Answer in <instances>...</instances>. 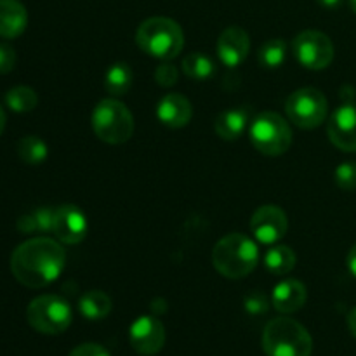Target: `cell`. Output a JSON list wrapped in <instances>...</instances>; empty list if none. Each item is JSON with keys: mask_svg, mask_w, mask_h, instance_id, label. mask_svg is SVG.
<instances>
[{"mask_svg": "<svg viewBox=\"0 0 356 356\" xmlns=\"http://www.w3.org/2000/svg\"><path fill=\"white\" fill-rule=\"evenodd\" d=\"M66 264V252L56 240L47 236L30 238L10 256V271L28 289L47 287L58 280Z\"/></svg>", "mask_w": 356, "mask_h": 356, "instance_id": "obj_1", "label": "cell"}, {"mask_svg": "<svg viewBox=\"0 0 356 356\" xmlns=\"http://www.w3.org/2000/svg\"><path fill=\"white\" fill-rule=\"evenodd\" d=\"M212 263L222 277L238 280L256 270L259 263V249L249 236L242 233H229L214 245Z\"/></svg>", "mask_w": 356, "mask_h": 356, "instance_id": "obj_2", "label": "cell"}, {"mask_svg": "<svg viewBox=\"0 0 356 356\" xmlns=\"http://www.w3.org/2000/svg\"><path fill=\"white\" fill-rule=\"evenodd\" d=\"M136 44L146 54L170 61L177 58L184 47V35L179 24L170 17H149L139 24L136 31Z\"/></svg>", "mask_w": 356, "mask_h": 356, "instance_id": "obj_3", "label": "cell"}, {"mask_svg": "<svg viewBox=\"0 0 356 356\" xmlns=\"http://www.w3.org/2000/svg\"><path fill=\"white\" fill-rule=\"evenodd\" d=\"M263 350L268 356H312L313 339L301 323L280 316L264 327Z\"/></svg>", "mask_w": 356, "mask_h": 356, "instance_id": "obj_4", "label": "cell"}, {"mask_svg": "<svg viewBox=\"0 0 356 356\" xmlns=\"http://www.w3.org/2000/svg\"><path fill=\"white\" fill-rule=\"evenodd\" d=\"M92 131L108 145H122L134 132V117L124 103L117 99L99 101L92 111Z\"/></svg>", "mask_w": 356, "mask_h": 356, "instance_id": "obj_5", "label": "cell"}, {"mask_svg": "<svg viewBox=\"0 0 356 356\" xmlns=\"http://www.w3.org/2000/svg\"><path fill=\"white\" fill-rule=\"evenodd\" d=\"M250 141L254 148L268 156L284 155L292 145V131L287 120L275 111H263L250 122Z\"/></svg>", "mask_w": 356, "mask_h": 356, "instance_id": "obj_6", "label": "cell"}, {"mask_svg": "<svg viewBox=\"0 0 356 356\" xmlns=\"http://www.w3.org/2000/svg\"><path fill=\"white\" fill-rule=\"evenodd\" d=\"M72 318L68 301L54 294L38 296L26 308V320L31 329L45 336H58L68 330Z\"/></svg>", "mask_w": 356, "mask_h": 356, "instance_id": "obj_7", "label": "cell"}, {"mask_svg": "<svg viewBox=\"0 0 356 356\" xmlns=\"http://www.w3.org/2000/svg\"><path fill=\"white\" fill-rule=\"evenodd\" d=\"M285 113L289 120L301 129H315L323 124L329 115V103L323 92L313 87H305L285 101Z\"/></svg>", "mask_w": 356, "mask_h": 356, "instance_id": "obj_8", "label": "cell"}, {"mask_svg": "<svg viewBox=\"0 0 356 356\" xmlns=\"http://www.w3.org/2000/svg\"><path fill=\"white\" fill-rule=\"evenodd\" d=\"M292 52L305 68L325 70L334 59V44L322 31L305 30L292 40Z\"/></svg>", "mask_w": 356, "mask_h": 356, "instance_id": "obj_9", "label": "cell"}, {"mask_svg": "<svg viewBox=\"0 0 356 356\" xmlns=\"http://www.w3.org/2000/svg\"><path fill=\"white\" fill-rule=\"evenodd\" d=\"M250 229L257 242L264 245H273L287 233L289 219L277 205H263L254 212L250 219Z\"/></svg>", "mask_w": 356, "mask_h": 356, "instance_id": "obj_10", "label": "cell"}, {"mask_svg": "<svg viewBox=\"0 0 356 356\" xmlns=\"http://www.w3.org/2000/svg\"><path fill=\"white\" fill-rule=\"evenodd\" d=\"M129 339L139 355L152 356L159 353L165 344V329L159 318L143 315L132 322Z\"/></svg>", "mask_w": 356, "mask_h": 356, "instance_id": "obj_11", "label": "cell"}, {"mask_svg": "<svg viewBox=\"0 0 356 356\" xmlns=\"http://www.w3.org/2000/svg\"><path fill=\"white\" fill-rule=\"evenodd\" d=\"M87 218L76 205L65 204L54 209V222H52V233L59 242L66 245H76L82 242L87 235Z\"/></svg>", "mask_w": 356, "mask_h": 356, "instance_id": "obj_12", "label": "cell"}, {"mask_svg": "<svg viewBox=\"0 0 356 356\" xmlns=\"http://www.w3.org/2000/svg\"><path fill=\"white\" fill-rule=\"evenodd\" d=\"M329 139L343 152H356V104H341L327 125Z\"/></svg>", "mask_w": 356, "mask_h": 356, "instance_id": "obj_13", "label": "cell"}, {"mask_svg": "<svg viewBox=\"0 0 356 356\" xmlns=\"http://www.w3.org/2000/svg\"><path fill=\"white\" fill-rule=\"evenodd\" d=\"M219 59L228 68H236L245 61L250 51V38L243 28L229 26L219 35L218 45H216Z\"/></svg>", "mask_w": 356, "mask_h": 356, "instance_id": "obj_14", "label": "cell"}, {"mask_svg": "<svg viewBox=\"0 0 356 356\" xmlns=\"http://www.w3.org/2000/svg\"><path fill=\"white\" fill-rule=\"evenodd\" d=\"M156 117L167 127L181 129L193 117V106L183 94H167L156 106Z\"/></svg>", "mask_w": 356, "mask_h": 356, "instance_id": "obj_15", "label": "cell"}, {"mask_svg": "<svg viewBox=\"0 0 356 356\" xmlns=\"http://www.w3.org/2000/svg\"><path fill=\"white\" fill-rule=\"evenodd\" d=\"M306 299H308V292H306L305 284L294 280V278L280 282L271 294V302L277 312L284 313V315L299 312L306 305Z\"/></svg>", "mask_w": 356, "mask_h": 356, "instance_id": "obj_16", "label": "cell"}, {"mask_svg": "<svg viewBox=\"0 0 356 356\" xmlns=\"http://www.w3.org/2000/svg\"><path fill=\"white\" fill-rule=\"evenodd\" d=\"M28 13L19 0H0V37L16 38L26 30Z\"/></svg>", "mask_w": 356, "mask_h": 356, "instance_id": "obj_17", "label": "cell"}, {"mask_svg": "<svg viewBox=\"0 0 356 356\" xmlns=\"http://www.w3.org/2000/svg\"><path fill=\"white\" fill-rule=\"evenodd\" d=\"M250 111L245 108H233L218 115L216 118V134L225 141H235L249 127Z\"/></svg>", "mask_w": 356, "mask_h": 356, "instance_id": "obj_18", "label": "cell"}, {"mask_svg": "<svg viewBox=\"0 0 356 356\" xmlns=\"http://www.w3.org/2000/svg\"><path fill=\"white\" fill-rule=\"evenodd\" d=\"M79 309L87 320H103L111 313V299L103 291H89L80 298Z\"/></svg>", "mask_w": 356, "mask_h": 356, "instance_id": "obj_19", "label": "cell"}, {"mask_svg": "<svg viewBox=\"0 0 356 356\" xmlns=\"http://www.w3.org/2000/svg\"><path fill=\"white\" fill-rule=\"evenodd\" d=\"M132 70L127 63H115L113 66H110L104 76V89L110 96L120 97L124 94L129 92L132 86Z\"/></svg>", "mask_w": 356, "mask_h": 356, "instance_id": "obj_20", "label": "cell"}, {"mask_svg": "<svg viewBox=\"0 0 356 356\" xmlns=\"http://www.w3.org/2000/svg\"><path fill=\"white\" fill-rule=\"evenodd\" d=\"M264 266L270 273L287 275L294 270L296 266V252L287 245H275L264 254Z\"/></svg>", "mask_w": 356, "mask_h": 356, "instance_id": "obj_21", "label": "cell"}, {"mask_svg": "<svg viewBox=\"0 0 356 356\" xmlns=\"http://www.w3.org/2000/svg\"><path fill=\"white\" fill-rule=\"evenodd\" d=\"M183 72L188 79L197 80V82H204L209 80L216 72V66L209 56L200 54V52H191V54L184 56L183 59Z\"/></svg>", "mask_w": 356, "mask_h": 356, "instance_id": "obj_22", "label": "cell"}, {"mask_svg": "<svg viewBox=\"0 0 356 356\" xmlns=\"http://www.w3.org/2000/svg\"><path fill=\"white\" fill-rule=\"evenodd\" d=\"M47 145L38 136H24L17 143V155L26 165H40L47 159Z\"/></svg>", "mask_w": 356, "mask_h": 356, "instance_id": "obj_23", "label": "cell"}, {"mask_svg": "<svg viewBox=\"0 0 356 356\" xmlns=\"http://www.w3.org/2000/svg\"><path fill=\"white\" fill-rule=\"evenodd\" d=\"M6 104L16 113H28L35 110L38 104V96L33 89L26 86H17L7 90Z\"/></svg>", "mask_w": 356, "mask_h": 356, "instance_id": "obj_24", "label": "cell"}, {"mask_svg": "<svg viewBox=\"0 0 356 356\" xmlns=\"http://www.w3.org/2000/svg\"><path fill=\"white\" fill-rule=\"evenodd\" d=\"M287 58V42L284 38H271L259 49V65L268 70L280 68Z\"/></svg>", "mask_w": 356, "mask_h": 356, "instance_id": "obj_25", "label": "cell"}, {"mask_svg": "<svg viewBox=\"0 0 356 356\" xmlns=\"http://www.w3.org/2000/svg\"><path fill=\"white\" fill-rule=\"evenodd\" d=\"M336 184L344 191L356 190V162H344L334 172Z\"/></svg>", "mask_w": 356, "mask_h": 356, "instance_id": "obj_26", "label": "cell"}, {"mask_svg": "<svg viewBox=\"0 0 356 356\" xmlns=\"http://www.w3.org/2000/svg\"><path fill=\"white\" fill-rule=\"evenodd\" d=\"M177 76H179V72H177L176 65L169 61H163L155 70V80L160 87H172L177 82Z\"/></svg>", "mask_w": 356, "mask_h": 356, "instance_id": "obj_27", "label": "cell"}, {"mask_svg": "<svg viewBox=\"0 0 356 356\" xmlns=\"http://www.w3.org/2000/svg\"><path fill=\"white\" fill-rule=\"evenodd\" d=\"M35 222H37L38 233H52V222H54V209L38 207L33 211Z\"/></svg>", "mask_w": 356, "mask_h": 356, "instance_id": "obj_28", "label": "cell"}, {"mask_svg": "<svg viewBox=\"0 0 356 356\" xmlns=\"http://www.w3.org/2000/svg\"><path fill=\"white\" fill-rule=\"evenodd\" d=\"M16 65V51L10 45L0 44V73H9Z\"/></svg>", "mask_w": 356, "mask_h": 356, "instance_id": "obj_29", "label": "cell"}, {"mask_svg": "<svg viewBox=\"0 0 356 356\" xmlns=\"http://www.w3.org/2000/svg\"><path fill=\"white\" fill-rule=\"evenodd\" d=\"M245 309L250 315H261L268 312V301L263 294H250L245 298Z\"/></svg>", "mask_w": 356, "mask_h": 356, "instance_id": "obj_30", "label": "cell"}, {"mask_svg": "<svg viewBox=\"0 0 356 356\" xmlns=\"http://www.w3.org/2000/svg\"><path fill=\"white\" fill-rule=\"evenodd\" d=\"M68 356H111L110 351L106 348H103L101 344L96 343H86L76 346Z\"/></svg>", "mask_w": 356, "mask_h": 356, "instance_id": "obj_31", "label": "cell"}, {"mask_svg": "<svg viewBox=\"0 0 356 356\" xmlns=\"http://www.w3.org/2000/svg\"><path fill=\"white\" fill-rule=\"evenodd\" d=\"M17 229H19L23 235H30V233H37V222H35L33 212L31 214H24L17 219Z\"/></svg>", "mask_w": 356, "mask_h": 356, "instance_id": "obj_32", "label": "cell"}, {"mask_svg": "<svg viewBox=\"0 0 356 356\" xmlns=\"http://www.w3.org/2000/svg\"><path fill=\"white\" fill-rule=\"evenodd\" d=\"M346 264H348V270H350V273L356 278V245L351 247L350 254H348Z\"/></svg>", "mask_w": 356, "mask_h": 356, "instance_id": "obj_33", "label": "cell"}, {"mask_svg": "<svg viewBox=\"0 0 356 356\" xmlns=\"http://www.w3.org/2000/svg\"><path fill=\"white\" fill-rule=\"evenodd\" d=\"M348 327H350V332L356 337V306L348 313Z\"/></svg>", "mask_w": 356, "mask_h": 356, "instance_id": "obj_34", "label": "cell"}, {"mask_svg": "<svg viewBox=\"0 0 356 356\" xmlns=\"http://www.w3.org/2000/svg\"><path fill=\"white\" fill-rule=\"evenodd\" d=\"M322 7H327V9H336L343 3V0H316Z\"/></svg>", "mask_w": 356, "mask_h": 356, "instance_id": "obj_35", "label": "cell"}, {"mask_svg": "<svg viewBox=\"0 0 356 356\" xmlns=\"http://www.w3.org/2000/svg\"><path fill=\"white\" fill-rule=\"evenodd\" d=\"M3 129H6V111H3L2 106H0V136H2Z\"/></svg>", "mask_w": 356, "mask_h": 356, "instance_id": "obj_36", "label": "cell"}, {"mask_svg": "<svg viewBox=\"0 0 356 356\" xmlns=\"http://www.w3.org/2000/svg\"><path fill=\"white\" fill-rule=\"evenodd\" d=\"M350 6H351V9L356 13V0H350Z\"/></svg>", "mask_w": 356, "mask_h": 356, "instance_id": "obj_37", "label": "cell"}]
</instances>
